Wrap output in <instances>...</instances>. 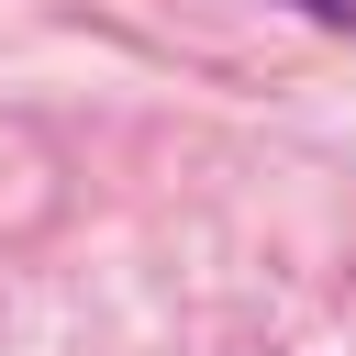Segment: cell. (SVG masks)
Listing matches in <instances>:
<instances>
[{
  "label": "cell",
  "mask_w": 356,
  "mask_h": 356,
  "mask_svg": "<svg viewBox=\"0 0 356 356\" xmlns=\"http://www.w3.org/2000/svg\"><path fill=\"white\" fill-rule=\"evenodd\" d=\"M300 11H323V22H356V0H300Z\"/></svg>",
  "instance_id": "6da1fadb"
}]
</instances>
